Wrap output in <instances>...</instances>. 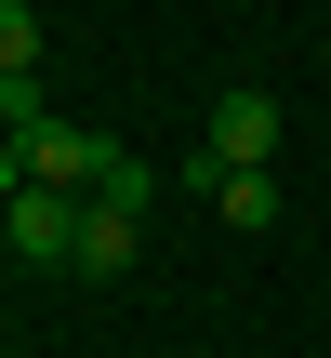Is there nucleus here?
<instances>
[{"label":"nucleus","mask_w":331,"mask_h":358,"mask_svg":"<svg viewBox=\"0 0 331 358\" xmlns=\"http://www.w3.org/2000/svg\"><path fill=\"white\" fill-rule=\"evenodd\" d=\"M13 199H27V146L0 133V213H13Z\"/></svg>","instance_id":"obj_7"},{"label":"nucleus","mask_w":331,"mask_h":358,"mask_svg":"<svg viewBox=\"0 0 331 358\" xmlns=\"http://www.w3.org/2000/svg\"><path fill=\"white\" fill-rule=\"evenodd\" d=\"M133 252H146V226L106 213V199H80V279H133Z\"/></svg>","instance_id":"obj_3"},{"label":"nucleus","mask_w":331,"mask_h":358,"mask_svg":"<svg viewBox=\"0 0 331 358\" xmlns=\"http://www.w3.org/2000/svg\"><path fill=\"white\" fill-rule=\"evenodd\" d=\"M0 252H13V266H80V199L27 186V199L0 213Z\"/></svg>","instance_id":"obj_2"},{"label":"nucleus","mask_w":331,"mask_h":358,"mask_svg":"<svg viewBox=\"0 0 331 358\" xmlns=\"http://www.w3.org/2000/svg\"><path fill=\"white\" fill-rule=\"evenodd\" d=\"M265 159H279V93H265V80L212 93V146L186 159V186H212V173H265Z\"/></svg>","instance_id":"obj_1"},{"label":"nucleus","mask_w":331,"mask_h":358,"mask_svg":"<svg viewBox=\"0 0 331 358\" xmlns=\"http://www.w3.org/2000/svg\"><path fill=\"white\" fill-rule=\"evenodd\" d=\"M27 66H40V13H27V0H0V80H27Z\"/></svg>","instance_id":"obj_6"},{"label":"nucleus","mask_w":331,"mask_h":358,"mask_svg":"<svg viewBox=\"0 0 331 358\" xmlns=\"http://www.w3.org/2000/svg\"><path fill=\"white\" fill-rule=\"evenodd\" d=\"M199 199H212V213H226L239 239H265V226H279V173H212Z\"/></svg>","instance_id":"obj_4"},{"label":"nucleus","mask_w":331,"mask_h":358,"mask_svg":"<svg viewBox=\"0 0 331 358\" xmlns=\"http://www.w3.org/2000/svg\"><path fill=\"white\" fill-rule=\"evenodd\" d=\"M93 199H106V213H133V226H146V199H159V173H146V159H133V146H119V159H106V186H93Z\"/></svg>","instance_id":"obj_5"}]
</instances>
